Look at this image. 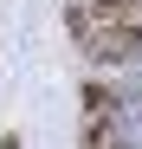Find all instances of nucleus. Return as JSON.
I'll return each mask as SVG.
<instances>
[{"label": "nucleus", "mask_w": 142, "mask_h": 149, "mask_svg": "<svg viewBox=\"0 0 142 149\" xmlns=\"http://www.w3.org/2000/svg\"><path fill=\"white\" fill-rule=\"evenodd\" d=\"M71 33H78L90 65H142V19H110L90 0L71 7Z\"/></svg>", "instance_id": "nucleus-1"}, {"label": "nucleus", "mask_w": 142, "mask_h": 149, "mask_svg": "<svg viewBox=\"0 0 142 149\" xmlns=\"http://www.w3.org/2000/svg\"><path fill=\"white\" fill-rule=\"evenodd\" d=\"M110 117H116V91L84 84V123H110Z\"/></svg>", "instance_id": "nucleus-2"}, {"label": "nucleus", "mask_w": 142, "mask_h": 149, "mask_svg": "<svg viewBox=\"0 0 142 149\" xmlns=\"http://www.w3.org/2000/svg\"><path fill=\"white\" fill-rule=\"evenodd\" d=\"M84 149H116V136H110V123H84Z\"/></svg>", "instance_id": "nucleus-3"}]
</instances>
